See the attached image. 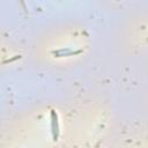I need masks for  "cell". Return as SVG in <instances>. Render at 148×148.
I'll return each mask as SVG.
<instances>
[{"label":"cell","instance_id":"obj_1","mask_svg":"<svg viewBox=\"0 0 148 148\" xmlns=\"http://www.w3.org/2000/svg\"><path fill=\"white\" fill-rule=\"evenodd\" d=\"M51 132L53 140L57 141L59 138V121H58V114L54 110H51Z\"/></svg>","mask_w":148,"mask_h":148},{"label":"cell","instance_id":"obj_2","mask_svg":"<svg viewBox=\"0 0 148 148\" xmlns=\"http://www.w3.org/2000/svg\"><path fill=\"white\" fill-rule=\"evenodd\" d=\"M81 51L79 50V51H72V50H69V49H61V50H59V51H54L53 53L56 54V57H67V56H72V54H76V53H80Z\"/></svg>","mask_w":148,"mask_h":148}]
</instances>
